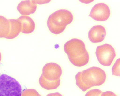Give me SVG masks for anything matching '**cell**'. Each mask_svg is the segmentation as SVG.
<instances>
[{"instance_id":"6da1fadb","label":"cell","mask_w":120,"mask_h":96,"mask_svg":"<svg viewBox=\"0 0 120 96\" xmlns=\"http://www.w3.org/2000/svg\"><path fill=\"white\" fill-rule=\"evenodd\" d=\"M75 78L77 86L85 92L92 87L102 85L106 81L107 75L102 69L92 67L78 72Z\"/></svg>"},{"instance_id":"7a4b0ae2","label":"cell","mask_w":120,"mask_h":96,"mask_svg":"<svg viewBox=\"0 0 120 96\" xmlns=\"http://www.w3.org/2000/svg\"><path fill=\"white\" fill-rule=\"evenodd\" d=\"M64 49L70 62L74 66L81 67L88 63L89 55L82 40L77 38L71 39L65 44Z\"/></svg>"},{"instance_id":"3957f363","label":"cell","mask_w":120,"mask_h":96,"mask_svg":"<svg viewBox=\"0 0 120 96\" xmlns=\"http://www.w3.org/2000/svg\"><path fill=\"white\" fill-rule=\"evenodd\" d=\"M73 15L70 11L61 9L56 11L49 16L47 25L52 33L58 35L64 31L67 26L72 22Z\"/></svg>"},{"instance_id":"277c9868","label":"cell","mask_w":120,"mask_h":96,"mask_svg":"<svg viewBox=\"0 0 120 96\" xmlns=\"http://www.w3.org/2000/svg\"><path fill=\"white\" fill-rule=\"evenodd\" d=\"M22 90L15 79L5 74L0 76V96H21Z\"/></svg>"},{"instance_id":"5b68a950","label":"cell","mask_w":120,"mask_h":96,"mask_svg":"<svg viewBox=\"0 0 120 96\" xmlns=\"http://www.w3.org/2000/svg\"><path fill=\"white\" fill-rule=\"evenodd\" d=\"M95 54L99 63L107 67L111 65L116 56L114 48L110 44L107 43L98 46Z\"/></svg>"},{"instance_id":"8992f818","label":"cell","mask_w":120,"mask_h":96,"mask_svg":"<svg viewBox=\"0 0 120 96\" xmlns=\"http://www.w3.org/2000/svg\"><path fill=\"white\" fill-rule=\"evenodd\" d=\"M110 15L109 7L106 4L100 3L93 6L89 16L96 21H105L109 19Z\"/></svg>"},{"instance_id":"52a82bcc","label":"cell","mask_w":120,"mask_h":96,"mask_svg":"<svg viewBox=\"0 0 120 96\" xmlns=\"http://www.w3.org/2000/svg\"><path fill=\"white\" fill-rule=\"evenodd\" d=\"M62 73L60 66L55 63L51 62L44 65L42 69V74L47 80L54 81L60 79Z\"/></svg>"},{"instance_id":"ba28073f","label":"cell","mask_w":120,"mask_h":96,"mask_svg":"<svg viewBox=\"0 0 120 96\" xmlns=\"http://www.w3.org/2000/svg\"><path fill=\"white\" fill-rule=\"evenodd\" d=\"M106 35V29L102 25L94 26L90 29L88 33V38L93 43L103 42Z\"/></svg>"},{"instance_id":"9c48e42d","label":"cell","mask_w":120,"mask_h":96,"mask_svg":"<svg viewBox=\"0 0 120 96\" xmlns=\"http://www.w3.org/2000/svg\"><path fill=\"white\" fill-rule=\"evenodd\" d=\"M37 7L35 1H22L18 4L17 9L22 15H29L35 12Z\"/></svg>"},{"instance_id":"30bf717a","label":"cell","mask_w":120,"mask_h":96,"mask_svg":"<svg viewBox=\"0 0 120 96\" xmlns=\"http://www.w3.org/2000/svg\"><path fill=\"white\" fill-rule=\"evenodd\" d=\"M20 21L22 26L21 32L23 33H31L35 28V22L32 18L27 16H22L17 19Z\"/></svg>"},{"instance_id":"8fae6325","label":"cell","mask_w":120,"mask_h":96,"mask_svg":"<svg viewBox=\"0 0 120 96\" xmlns=\"http://www.w3.org/2000/svg\"><path fill=\"white\" fill-rule=\"evenodd\" d=\"M10 24V30L9 34L5 38L12 39L16 38L21 31L22 26L20 22L18 19H9Z\"/></svg>"},{"instance_id":"7c38bea8","label":"cell","mask_w":120,"mask_h":96,"mask_svg":"<svg viewBox=\"0 0 120 96\" xmlns=\"http://www.w3.org/2000/svg\"><path fill=\"white\" fill-rule=\"evenodd\" d=\"M60 79L54 81L48 80L45 78L42 74L39 80V83L41 86L48 90L56 89L60 85Z\"/></svg>"},{"instance_id":"4fadbf2b","label":"cell","mask_w":120,"mask_h":96,"mask_svg":"<svg viewBox=\"0 0 120 96\" xmlns=\"http://www.w3.org/2000/svg\"><path fill=\"white\" fill-rule=\"evenodd\" d=\"M10 24L9 20L0 16V38H5L9 34L10 30Z\"/></svg>"},{"instance_id":"5bb4252c","label":"cell","mask_w":120,"mask_h":96,"mask_svg":"<svg viewBox=\"0 0 120 96\" xmlns=\"http://www.w3.org/2000/svg\"><path fill=\"white\" fill-rule=\"evenodd\" d=\"M120 59L119 58L115 62L112 68V75L120 76Z\"/></svg>"},{"instance_id":"9a60e30c","label":"cell","mask_w":120,"mask_h":96,"mask_svg":"<svg viewBox=\"0 0 120 96\" xmlns=\"http://www.w3.org/2000/svg\"><path fill=\"white\" fill-rule=\"evenodd\" d=\"M21 96H42L36 90L33 89H26L22 93Z\"/></svg>"},{"instance_id":"2e32d148","label":"cell","mask_w":120,"mask_h":96,"mask_svg":"<svg viewBox=\"0 0 120 96\" xmlns=\"http://www.w3.org/2000/svg\"><path fill=\"white\" fill-rule=\"evenodd\" d=\"M103 92L98 89H93L88 91L85 96H101Z\"/></svg>"},{"instance_id":"e0dca14e","label":"cell","mask_w":120,"mask_h":96,"mask_svg":"<svg viewBox=\"0 0 120 96\" xmlns=\"http://www.w3.org/2000/svg\"><path fill=\"white\" fill-rule=\"evenodd\" d=\"M101 96H119L116 95L113 92L107 91L103 92Z\"/></svg>"},{"instance_id":"ac0fdd59","label":"cell","mask_w":120,"mask_h":96,"mask_svg":"<svg viewBox=\"0 0 120 96\" xmlns=\"http://www.w3.org/2000/svg\"><path fill=\"white\" fill-rule=\"evenodd\" d=\"M46 96H63L61 94L56 92L54 93H51L48 94Z\"/></svg>"},{"instance_id":"d6986e66","label":"cell","mask_w":120,"mask_h":96,"mask_svg":"<svg viewBox=\"0 0 120 96\" xmlns=\"http://www.w3.org/2000/svg\"><path fill=\"white\" fill-rule=\"evenodd\" d=\"M2 59V55L0 52V63Z\"/></svg>"}]
</instances>
